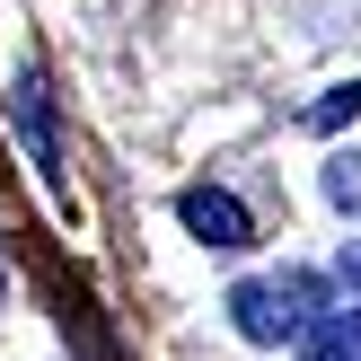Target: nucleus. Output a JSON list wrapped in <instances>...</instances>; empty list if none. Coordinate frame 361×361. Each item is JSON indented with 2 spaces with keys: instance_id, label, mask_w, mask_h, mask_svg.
<instances>
[{
  "instance_id": "1",
  "label": "nucleus",
  "mask_w": 361,
  "mask_h": 361,
  "mask_svg": "<svg viewBox=\"0 0 361 361\" xmlns=\"http://www.w3.org/2000/svg\"><path fill=\"white\" fill-rule=\"evenodd\" d=\"M309 317H317V282L309 274H264V282H238L229 291V326L247 344H300Z\"/></svg>"
},
{
  "instance_id": "2",
  "label": "nucleus",
  "mask_w": 361,
  "mask_h": 361,
  "mask_svg": "<svg viewBox=\"0 0 361 361\" xmlns=\"http://www.w3.org/2000/svg\"><path fill=\"white\" fill-rule=\"evenodd\" d=\"M176 221H185L203 247H221V256H229V247H256V221H247V203L229 185H185V194H176Z\"/></svg>"
},
{
  "instance_id": "3",
  "label": "nucleus",
  "mask_w": 361,
  "mask_h": 361,
  "mask_svg": "<svg viewBox=\"0 0 361 361\" xmlns=\"http://www.w3.org/2000/svg\"><path fill=\"white\" fill-rule=\"evenodd\" d=\"M300 361H361V300L317 309L309 326H300Z\"/></svg>"
},
{
  "instance_id": "4",
  "label": "nucleus",
  "mask_w": 361,
  "mask_h": 361,
  "mask_svg": "<svg viewBox=\"0 0 361 361\" xmlns=\"http://www.w3.org/2000/svg\"><path fill=\"white\" fill-rule=\"evenodd\" d=\"M18 123H27V141H35V159H44V168H53V159H62V150H53V115H44V80H35V71H27V80H18Z\"/></svg>"
},
{
  "instance_id": "5",
  "label": "nucleus",
  "mask_w": 361,
  "mask_h": 361,
  "mask_svg": "<svg viewBox=\"0 0 361 361\" xmlns=\"http://www.w3.org/2000/svg\"><path fill=\"white\" fill-rule=\"evenodd\" d=\"M335 282H344V300H361V238L335 247Z\"/></svg>"
},
{
  "instance_id": "6",
  "label": "nucleus",
  "mask_w": 361,
  "mask_h": 361,
  "mask_svg": "<svg viewBox=\"0 0 361 361\" xmlns=\"http://www.w3.org/2000/svg\"><path fill=\"white\" fill-rule=\"evenodd\" d=\"M0 300H9V256H0Z\"/></svg>"
}]
</instances>
